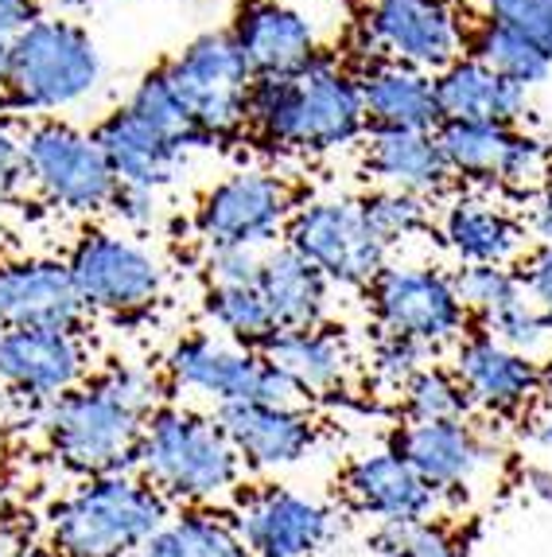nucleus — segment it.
<instances>
[{"label":"nucleus","mask_w":552,"mask_h":557,"mask_svg":"<svg viewBox=\"0 0 552 557\" xmlns=\"http://www.w3.org/2000/svg\"><path fill=\"white\" fill-rule=\"evenodd\" d=\"M246 129L258 133L268 149L300 157L347 149L369 133L359 75L323 51L300 75L253 78Z\"/></svg>","instance_id":"f257e3e1"},{"label":"nucleus","mask_w":552,"mask_h":557,"mask_svg":"<svg viewBox=\"0 0 552 557\" xmlns=\"http://www.w3.org/2000/svg\"><path fill=\"white\" fill-rule=\"evenodd\" d=\"M133 472L175 507H211L238 495L246 465L214 413L184 401H164L148 418Z\"/></svg>","instance_id":"f03ea898"},{"label":"nucleus","mask_w":552,"mask_h":557,"mask_svg":"<svg viewBox=\"0 0 552 557\" xmlns=\"http://www.w3.org/2000/svg\"><path fill=\"white\" fill-rule=\"evenodd\" d=\"M172 503L137 472L83 480L47 511V546L59 557H137L164 522Z\"/></svg>","instance_id":"7ed1b4c3"},{"label":"nucleus","mask_w":552,"mask_h":557,"mask_svg":"<svg viewBox=\"0 0 552 557\" xmlns=\"http://www.w3.org/2000/svg\"><path fill=\"white\" fill-rule=\"evenodd\" d=\"M105 63L93 36L63 16L39 12L28 28L9 39L4 110L59 113L86 102L102 86Z\"/></svg>","instance_id":"20e7f679"},{"label":"nucleus","mask_w":552,"mask_h":557,"mask_svg":"<svg viewBox=\"0 0 552 557\" xmlns=\"http://www.w3.org/2000/svg\"><path fill=\"white\" fill-rule=\"evenodd\" d=\"M32 421L43 433L47 448L66 472L98 480V475H121L137 468L140 437L148 418L121 406L98 382H83L78 391L63 394L51 406L36 409Z\"/></svg>","instance_id":"39448f33"},{"label":"nucleus","mask_w":552,"mask_h":557,"mask_svg":"<svg viewBox=\"0 0 552 557\" xmlns=\"http://www.w3.org/2000/svg\"><path fill=\"white\" fill-rule=\"evenodd\" d=\"M167 90L175 94L179 110L187 113L191 129L214 145V140H234L246 129L249 90H253V71L241 59L230 32H203L179 51V55L160 63Z\"/></svg>","instance_id":"423d86ee"},{"label":"nucleus","mask_w":552,"mask_h":557,"mask_svg":"<svg viewBox=\"0 0 552 557\" xmlns=\"http://www.w3.org/2000/svg\"><path fill=\"white\" fill-rule=\"evenodd\" d=\"M369 320L381 335L413 339L428 351H451L471 332L455 273L428 261H389L366 288Z\"/></svg>","instance_id":"0eeeda50"},{"label":"nucleus","mask_w":552,"mask_h":557,"mask_svg":"<svg viewBox=\"0 0 552 557\" xmlns=\"http://www.w3.org/2000/svg\"><path fill=\"white\" fill-rule=\"evenodd\" d=\"M160 371L175 394L214 401V409L238 406V401H276V406L304 401L265 355L226 344L214 332L175 335L160 359Z\"/></svg>","instance_id":"6e6552de"},{"label":"nucleus","mask_w":552,"mask_h":557,"mask_svg":"<svg viewBox=\"0 0 552 557\" xmlns=\"http://www.w3.org/2000/svg\"><path fill=\"white\" fill-rule=\"evenodd\" d=\"M471 28L451 0H366L359 12L362 63H401L440 75L467 55Z\"/></svg>","instance_id":"1a4fd4ad"},{"label":"nucleus","mask_w":552,"mask_h":557,"mask_svg":"<svg viewBox=\"0 0 552 557\" xmlns=\"http://www.w3.org/2000/svg\"><path fill=\"white\" fill-rule=\"evenodd\" d=\"M86 312L110 320H137L160 305L167 273L145 242L121 231H86L66 258Z\"/></svg>","instance_id":"9d476101"},{"label":"nucleus","mask_w":552,"mask_h":557,"mask_svg":"<svg viewBox=\"0 0 552 557\" xmlns=\"http://www.w3.org/2000/svg\"><path fill=\"white\" fill-rule=\"evenodd\" d=\"M24 180L55 211L78 219L110 211L117 191V176L93 133L74 129L55 117H43L24 129Z\"/></svg>","instance_id":"9b49d317"},{"label":"nucleus","mask_w":552,"mask_h":557,"mask_svg":"<svg viewBox=\"0 0 552 557\" xmlns=\"http://www.w3.org/2000/svg\"><path fill=\"white\" fill-rule=\"evenodd\" d=\"M280 242L312 261L331 285L362 288V293L389 265V246L374 234L362 199L354 196H323L300 203Z\"/></svg>","instance_id":"f8f14e48"},{"label":"nucleus","mask_w":552,"mask_h":557,"mask_svg":"<svg viewBox=\"0 0 552 557\" xmlns=\"http://www.w3.org/2000/svg\"><path fill=\"white\" fill-rule=\"evenodd\" d=\"M436 145L451 180L471 187H502L510 196L534 199L552 184V140L525 129L440 121Z\"/></svg>","instance_id":"ddd939ff"},{"label":"nucleus","mask_w":552,"mask_h":557,"mask_svg":"<svg viewBox=\"0 0 552 557\" xmlns=\"http://www.w3.org/2000/svg\"><path fill=\"white\" fill-rule=\"evenodd\" d=\"M234 527L253 557H323L339 539V511L285 483H249L234 495Z\"/></svg>","instance_id":"4468645a"},{"label":"nucleus","mask_w":552,"mask_h":557,"mask_svg":"<svg viewBox=\"0 0 552 557\" xmlns=\"http://www.w3.org/2000/svg\"><path fill=\"white\" fill-rule=\"evenodd\" d=\"M296 191L285 176L241 168L222 176L195 207V234L203 246H249L268 250L285 238L296 211Z\"/></svg>","instance_id":"2eb2a0df"},{"label":"nucleus","mask_w":552,"mask_h":557,"mask_svg":"<svg viewBox=\"0 0 552 557\" xmlns=\"http://www.w3.org/2000/svg\"><path fill=\"white\" fill-rule=\"evenodd\" d=\"M98 355L86 332L59 327H0V394L28 406V413L78 391Z\"/></svg>","instance_id":"dca6fc26"},{"label":"nucleus","mask_w":552,"mask_h":557,"mask_svg":"<svg viewBox=\"0 0 552 557\" xmlns=\"http://www.w3.org/2000/svg\"><path fill=\"white\" fill-rule=\"evenodd\" d=\"M451 371L463 382L471 409L494 421H529L544 406L549 394V367L529 355L502 347L494 335L471 327L460 344L451 347Z\"/></svg>","instance_id":"f3484780"},{"label":"nucleus","mask_w":552,"mask_h":557,"mask_svg":"<svg viewBox=\"0 0 552 557\" xmlns=\"http://www.w3.org/2000/svg\"><path fill=\"white\" fill-rule=\"evenodd\" d=\"M389 445L432 492H440L443 503L475 492L502 460V448L475 421H401Z\"/></svg>","instance_id":"a211bd4d"},{"label":"nucleus","mask_w":552,"mask_h":557,"mask_svg":"<svg viewBox=\"0 0 552 557\" xmlns=\"http://www.w3.org/2000/svg\"><path fill=\"white\" fill-rule=\"evenodd\" d=\"M222 433L249 472H288L312 460L323 448L327 425L315 418L308 401H238L214 409Z\"/></svg>","instance_id":"6ab92c4d"},{"label":"nucleus","mask_w":552,"mask_h":557,"mask_svg":"<svg viewBox=\"0 0 552 557\" xmlns=\"http://www.w3.org/2000/svg\"><path fill=\"white\" fill-rule=\"evenodd\" d=\"M339 495L347 503V511L362 515L374 527L440 519L443 507L440 492H432L393 445L350 456L339 472Z\"/></svg>","instance_id":"aec40b11"},{"label":"nucleus","mask_w":552,"mask_h":557,"mask_svg":"<svg viewBox=\"0 0 552 557\" xmlns=\"http://www.w3.org/2000/svg\"><path fill=\"white\" fill-rule=\"evenodd\" d=\"M86 305L63 258L12 253L0 261V327L86 332Z\"/></svg>","instance_id":"412c9836"},{"label":"nucleus","mask_w":552,"mask_h":557,"mask_svg":"<svg viewBox=\"0 0 552 557\" xmlns=\"http://www.w3.org/2000/svg\"><path fill=\"white\" fill-rule=\"evenodd\" d=\"M230 39L253 78L300 75L323 55L312 20L280 0H241L230 20Z\"/></svg>","instance_id":"4be33fe9"},{"label":"nucleus","mask_w":552,"mask_h":557,"mask_svg":"<svg viewBox=\"0 0 552 557\" xmlns=\"http://www.w3.org/2000/svg\"><path fill=\"white\" fill-rule=\"evenodd\" d=\"M261 355L292 382L304 401L347 394L362 367L350 335L331 320L319 327H300V332H276V339Z\"/></svg>","instance_id":"5701e85b"},{"label":"nucleus","mask_w":552,"mask_h":557,"mask_svg":"<svg viewBox=\"0 0 552 557\" xmlns=\"http://www.w3.org/2000/svg\"><path fill=\"white\" fill-rule=\"evenodd\" d=\"M93 140L102 145L117 184L152 187V191L172 187L175 180L184 176L187 157H191L184 140H175L167 133H160L156 125H148L129 106H117L113 113H105L93 125Z\"/></svg>","instance_id":"b1692460"},{"label":"nucleus","mask_w":552,"mask_h":557,"mask_svg":"<svg viewBox=\"0 0 552 557\" xmlns=\"http://www.w3.org/2000/svg\"><path fill=\"white\" fill-rule=\"evenodd\" d=\"M529 226L522 214L482 196H455L440 214V242L467 265H517L529 253Z\"/></svg>","instance_id":"393cba45"},{"label":"nucleus","mask_w":552,"mask_h":557,"mask_svg":"<svg viewBox=\"0 0 552 557\" xmlns=\"http://www.w3.org/2000/svg\"><path fill=\"white\" fill-rule=\"evenodd\" d=\"M362 168L378 187L409 191L421 199H443L451 191V172L440 157L436 133L416 129H369L362 145Z\"/></svg>","instance_id":"a878e982"},{"label":"nucleus","mask_w":552,"mask_h":557,"mask_svg":"<svg viewBox=\"0 0 552 557\" xmlns=\"http://www.w3.org/2000/svg\"><path fill=\"white\" fill-rule=\"evenodd\" d=\"M436 106L440 121H467V125H506L522 129L529 113V90L510 78L494 75L475 55H463L436 75Z\"/></svg>","instance_id":"bb28decb"},{"label":"nucleus","mask_w":552,"mask_h":557,"mask_svg":"<svg viewBox=\"0 0 552 557\" xmlns=\"http://www.w3.org/2000/svg\"><path fill=\"white\" fill-rule=\"evenodd\" d=\"M331 281L304 261L292 246L276 242L261 258L258 293L265 297L280 332H300V327H319L331 320Z\"/></svg>","instance_id":"cd10ccee"},{"label":"nucleus","mask_w":552,"mask_h":557,"mask_svg":"<svg viewBox=\"0 0 552 557\" xmlns=\"http://www.w3.org/2000/svg\"><path fill=\"white\" fill-rule=\"evenodd\" d=\"M362 106L369 129H440L436 78L401 63H362L359 71Z\"/></svg>","instance_id":"c85d7f7f"},{"label":"nucleus","mask_w":552,"mask_h":557,"mask_svg":"<svg viewBox=\"0 0 552 557\" xmlns=\"http://www.w3.org/2000/svg\"><path fill=\"white\" fill-rule=\"evenodd\" d=\"M137 557H253L230 515L211 507H184L148 539Z\"/></svg>","instance_id":"c756f323"},{"label":"nucleus","mask_w":552,"mask_h":557,"mask_svg":"<svg viewBox=\"0 0 552 557\" xmlns=\"http://www.w3.org/2000/svg\"><path fill=\"white\" fill-rule=\"evenodd\" d=\"M199 312L206 320V332H214L226 344L249 347V351H265L276 339V320L268 312L265 297L258 293V285H238V288H203Z\"/></svg>","instance_id":"7c9ffc66"},{"label":"nucleus","mask_w":552,"mask_h":557,"mask_svg":"<svg viewBox=\"0 0 552 557\" xmlns=\"http://www.w3.org/2000/svg\"><path fill=\"white\" fill-rule=\"evenodd\" d=\"M467 55H475L479 63H487L494 75L510 78V83L525 86V90L541 86L552 71V55H544L537 44H529V39L510 28H498L490 20H482L479 28L471 32Z\"/></svg>","instance_id":"2f4dec72"},{"label":"nucleus","mask_w":552,"mask_h":557,"mask_svg":"<svg viewBox=\"0 0 552 557\" xmlns=\"http://www.w3.org/2000/svg\"><path fill=\"white\" fill-rule=\"evenodd\" d=\"M401 421H471V401L463 394V382L451 367L428 362L405 391L397 394Z\"/></svg>","instance_id":"473e14b6"},{"label":"nucleus","mask_w":552,"mask_h":557,"mask_svg":"<svg viewBox=\"0 0 552 557\" xmlns=\"http://www.w3.org/2000/svg\"><path fill=\"white\" fill-rule=\"evenodd\" d=\"M362 211H366L369 226L386 242L389 250L401 242H413L436 226V207L432 199L409 196V191H393V187H374L369 196H362Z\"/></svg>","instance_id":"72a5a7b5"},{"label":"nucleus","mask_w":552,"mask_h":557,"mask_svg":"<svg viewBox=\"0 0 552 557\" xmlns=\"http://www.w3.org/2000/svg\"><path fill=\"white\" fill-rule=\"evenodd\" d=\"M369 549L378 557H471L467 539L443 519L374 527Z\"/></svg>","instance_id":"f704fd0d"},{"label":"nucleus","mask_w":552,"mask_h":557,"mask_svg":"<svg viewBox=\"0 0 552 557\" xmlns=\"http://www.w3.org/2000/svg\"><path fill=\"white\" fill-rule=\"evenodd\" d=\"M455 285H460L463 308H467L475 327L487 324L490 317H498L502 308L529 297L517 265H467V270L455 273Z\"/></svg>","instance_id":"c9c22d12"},{"label":"nucleus","mask_w":552,"mask_h":557,"mask_svg":"<svg viewBox=\"0 0 552 557\" xmlns=\"http://www.w3.org/2000/svg\"><path fill=\"white\" fill-rule=\"evenodd\" d=\"M93 382L110 391L121 406H129L140 418H152L164 401H172V386H167L164 371L152 367V362H133V359H117L105 362L93 371Z\"/></svg>","instance_id":"e433bc0d"},{"label":"nucleus","mask_w":552,"mask_h":557,"mask_svg":"<svg viewBox=\"0 0 552 557\" xmlns=\"http://www.w3.org/2000/svg\"><path fill=\"white\" fill-rule=\"evenodd\" d=\"M432 362V351L413 339H397V335H374V347L366 355V382L374 391H386V394H401L416 374L424 371Z\"/></svg>","instance_id":"4c0bfd02"},{"label":"nucleus","mask_w":552,"mask_h":557,"mask_svg":"<svg viewBox=\"0 0 552 557\" xmlns=\"http://www.w3.org/2000/svg\"><path fill=\"white\" fill-rule=\"evenodd\" d=\"M129 106L137 117H145L148 125H156L160 133H167V137H175V140H184L187 149H206V140L199 137V133L191 129V121H187V113L179 110V102H175V94L167 90V83H164V75H160V66L156 71H148L145 78H140L137 86H133V94H129Z\"/></svg>","instance_id":"58836bf2"},{"label":"nucleus","mask_w":552,"mask_h":557,"mask_svg":"<svg viewBox=\"0 0 552 557\" xmlns=\"http://www.w3.org/2000/svg\"><path fill=\"white\" fill-rule=\"evenodd\" d=\"M479 332L494 335L502 347H510V351H517V355H529V359H537V362H541V355L549 351V344H552L549 324H544V317L537 312V305L529 297L502 308L498 317L479 324Z\"/></svg>","instance_id":"ea45409f"},{"label":"nucleus","mask_w":552,"mask_h":557,"mask_svg":"<svg viewBox=\"0 0 552 557\" xmlns=\"http://www.w3.org/2000/svg\"><path fill=\"white\" fill-rule=\"evenodd\" d=\"M490 24L510 28L552 55V0H482Z\"/></svg>","instance_id":"a19ab883"},{"label":"nucleus","mask_w":552,"mask_h":557,"mask_svg":"<svg viewBox=\"0 0 552 557\" xmlns=\"http://www.w3.org/2000/svg\"><path fill=\"white\" fill-rule=\"evenodd\" d=\"M261 258L265 250H249V246H203V277L214 288L258 285Z\"/></svg>","instance_id":"79ce46f5"},{"label":"nucleus","mask_w":552,"mask_h":557,"mask_svg":"<svg viewBox=\"0 0 552 557\" xmlns=\"http://www.w3.org/2000/svg\"><path fill=\"white\" fill-rule=\"evenodd\" d=\"M110 214L117 219L125 231H156L160 219H164V191H152V187H133V184H117L113 191Z\"/></svg>","instance_id":"37998d69"},{"label":"nucleus","mask_w":552,"mask_h":557,"mask_svg":"<svg viewBox=\"0 0 552 557\" xmlns=\"http://www.w3.org/2000/svg\"><path fill=\"white\" fill-rule=\"evenodd\" d=\"M517 273H522L525 293H529V300L537 305V312H541L552 332V246L537 242L534 250L517 261Z\"/></svg>","instance_id":"c03bdc74"},{"label":"nucleus","mask_w":552,"mask_h":557,"mask_svg":"<svg viewBox=\"0 0 552 557\" xmlns=\"http://www.w3.org/2000/svg\"><path fill=\"white\" fill-rule=\"evenodd\" d=\"M24 184V129L0 117V199H12Z\"/></svg>","instance_id":"a18cd8bd"},{"label":"nucleus","mask_w":552,"mask_h":557,"mask_svg":"<svg viewBox=\"0 0 552 557\" xmlns=\"http://www.w3.org/2000/svg\"><path fill=\"white\" fill-rule=\"evenodd\" d=\"M525 441H529V448H534L541 460L552 465V401H544L534 418L525 421Z\"/></svg>","instance_id":"49530a36"},{"label":"nucleus","mask_w":552,"mask_h":557,"mask_svg":"<svg viewBox=\"0 0 552 557\" xmlns=\"http://www.w3.org/2000/svg\"><path fill=\"white\" fill-rule=\"evenodd\" d=\"M36 16L39 12L32 9V0H0V39L9 44V39L20 36Z\"/></svg>","instance_id":"de8ad7c7"},{"label":"nucleus","mask_w":552,"mask_h":557,"mask_svg":"<svg viewBox=\"0 0 552 557\" xmlns=\"http://www.w3.org/2000/svg\"><path fill=\"white\" fill-rule=\"evenodd\" d=\"M529 219H525V226H529V234H534L541 246H552V184L544 187L541 196L529 199Z\"/></svg>","instance_id":"09e8293b"},{"label":"nucleus","mask_w":552,"mask_h":557,"mask_svg":"<svg viewBox=\"0 0 552 557\" xmlns=\"http://www.w3.org/2000/svg\"><path fill=\"white\" fill-rule=\"evenodd\" d=\"M522 492L541 503H552V465L549 460H529L522 465Z\"/></svg>","instance_id":"8fccbe9b"},{"label":"nucleus","mask_w":552,"mask_h":557,"mask_svg":"<svg viewBox=\"0 0 552 557\" xmlns=\"http://www.w3.org/2000/svg\"><path fill=\"white\" fill-rule=\"evenodd\" d=\"M90 4H98V0H32V9L36 12H83V9H90Z\"/></svg>","instance_id":"3c124183"},{"label":"nucleus","mask_w":552,"mask_h":557,"mask_svg":"<svg viewBox=\"0 0 552 557\" xmlns=\"http://www.w3.org/2000/svg\"><path fill=\"white\" fill-rule=\"evenodd\" d=\"M20 549H24V539H16V534H9V530H0V557H20Z\"/></svg>","instance_id":"603ef678"},{"label":"nucleus","mask_w":552,"mask_h":557,"mask_svg":"<svg viewBox=\"0 0 552 557\" xmlns=\"http://www.w3.org/2000/svg\"><path fill=\"white\" fill-rule=\"evenodd\" d=\"M12 242H16V234H12V226L0 219V261L12 258Z\"/></svg>","instance_id":"864d4df0"},{"label":"nucleus","mask_w":552,"mask_h":557,"mask_svg":"<svg viewBox=\"0 0 552 557\" xmlns=\"http://www.w3.org/2000/svg\"><path fill=\"white\" fill-rule=\"evenodd\" d=\"M4 75H9V44L0 39V102H4Z\"/></svg>","instance_id":"5fc2aeb1"},{"label":"nucleus","mask_w":552,"mask_h":557,"mask_svg":"<svg viewBox=\"0 0 552 557\" xmlns=\"http://www.w3.org/2000/svg\"><path fill=\"white\" fill-rule=\"evenodd\" d=\"M549 394H552V371H549Z\"/></svg>","instance_id":"6e6d98bb"}]
</instances>
